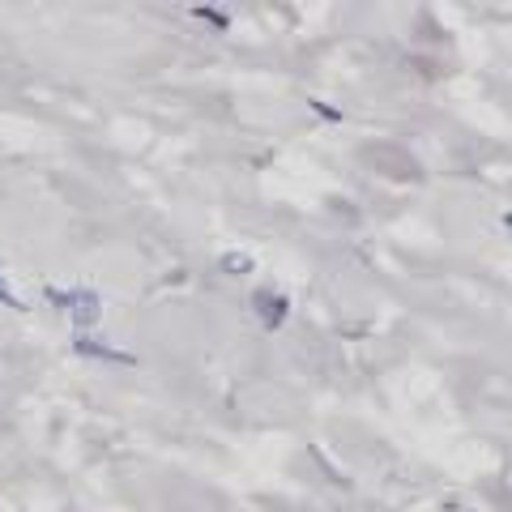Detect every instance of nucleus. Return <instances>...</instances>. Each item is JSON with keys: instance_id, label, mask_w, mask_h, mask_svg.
<instances>
[{"instance_id": "f257e3e1", "label": "nucleus", "mask_w": 512, "mask_h": 512, "mask_svg": "<svg viewBox=\"0 0 512 512\" xmlns=\"http://www.w3.org/2000/svg\"><path fill=\"white\" fill-rule=\"evenodd\" d=\"M43 299L69 312L73 325H77V333H90L94 325H99V316H103L99 295L86 291V286H73V291H60V286H43Z\"/></svg>"}, {"instance_id": "f03ea898", "label": "nucleus", "mask_w": 512, "mask_h": 512, "mask_svg": "<svg viewBox=\"0 0 512 512\" xmlns=\"http://www.w3.org/2000/svg\"><path fill=\"white\" fill-rule=\"evenodd\" d=\"M252 312L261 316V325L265 329H282L286 325V316H291V299H286L282 291H252Z\"/></svg>"}, {"instance_id": "7ed1b4c3", "label": "nucleus", "mask_w": 512, "mask_h": 512, "mask_svg": "<svg viewBox=\"0 0 512 512\" xmlns=\"http://www.w3.org/2000/svg\"><path fill=\"white\" fill-rule=\"evenodd\" d=\"M73 355H77V359H99V363H128V367L137 363L133 355H128V350H116V346L94 342L90 333H77V338H73Z\"/></svg>"}, {"instance_id": "20e7f679", "label": "nucleus", "mask_w": 512, "mask_h": 512, "mask_svg": "<svg viewBox=\"0 0 512 512\" xmlns=\"http://www.w3.org/2000/svg\"><path fill=\"white\" fill-rule=\"evenodd\" d=\"M192 13H197V18H201L205 26H214V30H227V26H231V13H227V9H214V5H197Z\"/></svg>"}, {"instance_id": "39448f33", "label": "nucleus", "mask_w": 512, "mask_h": 512, "mask_svg": "<svg viewBox=\"0 0 512 512\" xmlns=\"http://www.w3.org/2000/svg\"><path fill=\"white\" fill-rule=\"evenodd\" d=\"M222 269H227V274H248L252 261L248 256H239V252H231V256H222Z\"/></svg>"}, {"instance_id": "423d86ee", "label": "nucleus", "mask_w": 512, "mask_h": 512, "mask_svg": "<svg viewBox=\"0 0 512 512\" xmlns=\"http://www.w3.org/2000/svg\"><path fill=\"white\" fill-rule=\"evenodd\" d=\"M308 107L316 111V116H320V120H329V124H338V120H342V111H338V107H329L325 99H312Z\"/></svg>"}, {"instance_id": "0eeeda50", "label": "nucleus", "mask_w": 512, "mask_h": 512, "mask_svg": "<svg viewBox=\"0 0 512 512\" xmlns=\"http://www.w3.org/2000/svg\"><path fill=\"white\" fill-rule=\"evenodd\" d=\"M0 303H5V308H22V303H18V295H13L5 282H0Z\"/></svg>"}]
</instances>
